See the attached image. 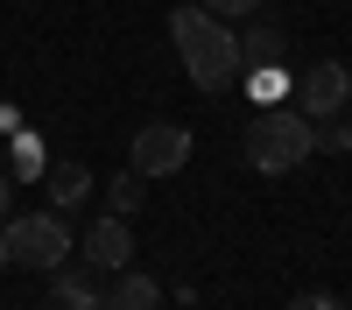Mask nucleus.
<instances>
[{
	"label": "nucleus",
	"instance_id": "4",
	"mask_svg": "<svg viewBox=\"0 0 352 310\" xmlns=\"http://www.w3.org/2000/svg\"><path fill=\"white\" fill-rule=\"evenodd\" d=\"M190 162V127H176V120H155V127H141L134 134V162L127 169H141V177H176V169Z\"/></svg>",
	"mask_w": 352,
	"mask_h": 310
},
{
	"label": "nucleus",
	"instance_id": "10",
	"mask_svg": "<svg viewBox=\"0 0 352 310\" xmlns=\"http://www.w3.org/2000/svg\"><path fill=\"white\" fill-rule=\"evenodd\" d=\"M282 49H289V43H282V28H275V21H247V28H240V64H247V71L282 64Z\"/></svg>",
	"mask_w": 352,
	"mask_h": 310
},
{
	"label": "nucleus",
	"instance_id": "7",
	"mask_svg": "<svg viewBox=\"0 0 352 310\" xmlns=\"http://www.w3.org/2000/svg\"><path fill=\"white\" fill-rule=\"evenodd\" d=\"M155 275L141 268H113V289H99V310H155Z\"/></svg>",
	"mask_w": 352,
	"mask_h": 310
},
{
	"label": "nucleus",
	"instance_id": "8",
	"mask_svg": "<svg viewBox=\"0 0 352 310\" xmlns=\"http://www.w3.org/2000/svg\"><path fill=\"white\" fill-rule=\"evenodd\" d=\"M50 212H71V205H85V190H92V169L85 162H50Z\"/></svg>",
	"mask_w": 352,
	"mask_h": 310
},
{
	"label": "nucleus",
	"instance_id": "13",
	"mask_svg": "<svg viewBox=\"0 0 352 310\" xmlns=\"http://www.w3.org/2000/svg\"><path fill=\"white\" fill-rule=\"evenodd\" d=\"M289 310H345V296H331V289H310V296H296Z\"/></svg>",
	"mask_w": 352,
	"mask_h": 310
},
{
	"label": "nucleus",
	"instance_id": "9",
	"mask_svg": "<svg viewBox=\"0 0 352 310\" xmlns=\"http://www.w3.org/2000/svg\"><path fill=\"white\" fill-rule=\"evenodd\" d=\"M56 275V310H99V282H92V261H85V268H50Z\"/></svg>",
	"mask_w": 352,
	"mask_h": 310
},
{
	"label": "nucleus",
	"instance_id": "1",
	"mask_svg": "<svg viewBox=\"0 0 352 310\" xmlns=\"http://www.w3.org/2000/svg\"><path fill=\"white\" fill-rule=\"evenodd\" d=\"M169 36H176V56H184V71L204 85V92H226V85H240V36L219 28V14L204 8H176L169 14Z\"/></svg>",
	"mask_w": 352,
	"mask_h": 310
},
{
	"label": "nucleus",
	"instance_id": "11",
	"mask_svg": "<svg viewBox=\"0 0 352 310\" xmlns=\"http://www.w3.org/2000/svg\"><path fill=\"white\" fill-rule=\"evenodd\" d=\"M141 197H148V177H141V169H120V177L106 184V212H113V219H134Z\"/></svg>",
	"mask_w": 352,
	"mask_h": 310
},
{
	"label": "nucleus",
	"instance_id": "16",
	"mask_svg": "<svg viewBox=\"0 0 352 310\" xmlns=\"http://www.w3.org/2000/svg\"><path fill=\"white\" fill-rule=\"evenodd\" d=\"M0 268H8V233H0Z\"/></svg>",
	"mask_w": 352,
	"mask_h": 310
},
{
	"label": "nucleus",
	"instance_id": "2",
	"mask_svg": "<svg viewBox=\"0 0 352 310\" xmlns=\"http://www.w3.org/2000/svg\"><path fill=\"white\" fill-rule=\"evenodd\" d=\"M247 162L254 169H268V177H289V169H303L310 148H317V120H303L296 106H268L261 120L247 127Z\"/></svg>",
	"mask_w": 352,
	"mask_h": 310
},
{
	"label": "nucleus",
	"instance_id": "14",
	"mask_svg": "<svg viewBox=\"0 0 352 310\" xmlns=\"http://www.w3.org/2000/svg\"><path fill=\"white\" fill-rule=\"evenodd\" d=\"M197 8H204V14H254L261 0H197Z\"/></svg>",
	"mask_w": 352,
	"mask_h": 310
},
{
	"label": "nucleus",
	"instance_id": "6",
	"mask_svg": "<svg viewBox=\"0 0 352 310\" xmlns=\"http://www.w3.org/2000/svg\"><path fill=\"white\" fill-rule=\"evenodd\" d=\"M78 254H85L92 268H106V275H113V268H134V233H127V219H113V212H106L92 233L78 240Z\"/></svg>",
	"mask_w": 352,
	"mask_h": 310
},
{
	"label": "nucleus",
	"instance_id": "5",
	"mask_svg": "<svg viewBox=\"0 0 352 310\" xmlns=\"http://www.w3.org/2000/svg\"><path fill=\"white\" fill-rule=\"evenodd\" d=\"M345 99H352V71L331 64V56L296 78V113H303V120H331V113H345Z\"/></svg>",
	"mask_w": 352,
	"mask_h": 310
},
{
	"label": "nucleus",
	"instance_id": "12",
	"mask_svg": "<svg viewBox=\"0 0 352 310\" xmlns=\"http://www.w3.org/2000/svg\"><path fill=\"white\" fill-rule=\"evenodd\" d=\"M317 141H324V148H331V155H345V148H352V127H345V120H338V113H331V120H324V134H317Z\"/></svg>",
	"mask_w": 352,
	"mask_h": 310
},
{
	"label": "nucleus",
	"instance_id": "3",
	"mask_svg": "<svg viewBox=\"0 0 352 310\" xmlns=\"http://www.w3.org/2000/svg\"><path fill=\"white\" fill-rule=\"evenodd\" d=\"M0 233H8V268H36V275L64 268L71 247H78V233H71L64 212H8Z\"/></svg>",
	"mask_w": 352,
	"mask_h": 310
},
{
	"label": "nucleus",
	"instance_id": "15",
	"mask_svg": "<svg viewBox=\"0 0 352 310\" xmlns=\"http://www.w3.org/2000/svg\"><path fill=\"white\" fill-rule=\"evenodd\" d=\"M8 212H14V177L0 169V219H8Z\"/></svg>",
	"mask_w": 352,
	"mask_h": 310
}]
</instances>
